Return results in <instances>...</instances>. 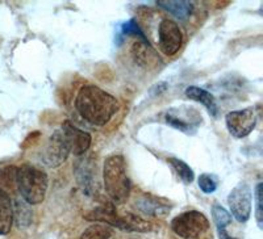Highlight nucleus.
Instances as JSON below:
<instances>
[{
    "label": "nucleus",
    "mask_w": 263,
    "mask_h": 239,
    "mask_svg": "<svg viewBox=\"0 0 263 239\" xmlns=\"http://www.w3.org/2000/svg\"><path fill=\"white\" fill-rule=\"evenodd\" d=\"M119 107L115 96L92 84L82 87L75 99V109L79 116L95 126L109 123Z\"/></svg>",
    "instance_id": "obj_1"
},
{
    "label": "nucleus",
    "mask_w": 263,
    "mask_h": 239,
    "mask_svg": "<svg viewBox=\"0 0 263 239\" xmlns=\"http://www.w3.org/2000/svg\"><path fill=\"white\" fill-rule=\"evenodd\" d=\"M103 180L105 192L114 203L124 204L128 200L130 194V180L123 155H111L105 159Z\"/></svg>",
    "instance_id": "obj_2"
},
{
    "label": "nucleus",
    "mask_w": 263,
    "mask_h": 239,
    "mask_svg": "<svg viewBox=\"0 0 263 239\" xmlns=\"http://www.w3.org/2000/svg\"><path fill=\"white\" fill-rule=\"evenodd\" d=\"M16 186L21 197L29 205H36L44 201L48 191V175L32 165H23L17 168Z\"/></svg>",
    "instance_id": "obj_3"
},
{
    "label": "nucleus",
    "mask_w": 263,
    "mask_h": 239,
    "mask_svg": "<svg viewBox=\"0 0 263 239\" xmlns=\"http://www.w3.org/2000/svg\"><path fill=\"white\" fill-rule=\"evenodd\" d=\"M171 229L183 239H197L208 231L210 221L203 213L197 210H189L177 215L171 221Z\"/></svg>",
    "instance_id": "obj_4"
},
{
    "label": "nucleus",
    "mask_w": 263,
    "mask_h": 239,
    "mask_svg": "<svg viewBox=\"0 0 263 239\" xmlns=\"http://www.w3.org/2000/svg\"><path fill=\"white\" fill-rule=\"evenodd\" d=\"M166 123L185 134H194L201 124L200 112L191 107H174L166 112Z\"/></svg>",
    "instance_id": "obj_5"
},
{
    "label": "nucleus",
    "mask_w": 263,
    "mask_h": 239,
    "mask_svg": "<svg viewBox=\"0 0 263 239\" xmlns=\"http://www.w3.org/2000/svg\"><path fill=\"white\" fill-rule=\"evenodd\" d=\"M251 189L248 183H238L228 196L230 212L234 218L243 224L250 218L251 214Z\"/></svg>",
    "instance_id": "obj_6"
},
{
    "label": "nucleus",
    "mask_w": 263,
    "mask_h": 239,
    "mask_svg": "<svg viewBox=\"0 0 263 239\" xmlns=\"http://www.w3.org/2000/svg\"><path fill=\"white\" fill-rule=\"evenodd\" d=\"M70 154V149L67 146L65 137H63L61 129L55 130L49 137L41 151V161L49 167H57L62 165Z\"/></svg>",
    "instance_id": "obj_7"
},
{
    "label": "nucleus",
    "mask_w": 263,
    "mask_h": 239,
    "mask_svg": "<svg viewBox=\"0 0 263 239\" xmlns=\"http://www.w3.org/2000/svg\"><path fill=\"white\" fill-rule=\"evenodd\" d=\"M227 128L234 138H243L253 132L257 124V114L253 108L234 111L227 114Z\"/></svg>",
    "instance_id": "obj_8"
},
{
    "label": "nucleus",
    "mask_w": 263,
    "mask_h": 239,
    "mask_svg": "<svg viewBox=\"0 0 263 239\" xmlns=\"http://www.w3.org/2000/svg\"><path fill=\"white\" fill-rule=\"evenodd\" d=\"M183 36L179 25L173 20L164 18L158 28V44L166 55H174L182 46Z\"/></svg>",
    "instance_id": "obj_9"
},
{
    "label": "nucleus",
    "mask_w": 263,
    "mask_h": 239,
    "mask_svg": "<svg viewBox=\"0 0 263 239\" xmlns=\"http://www.w3.org/2000/svg\"><path fill=\"white\" fill-rule=\"evenodd\" d=\"M74 173L77 177V182L83 189V192L88 196H95L96 194V165L92 162L91 156H83V158L77 159L74 165Z\"/></svg>",
    "instance_id": "obj_10"
},
{
    "label": "nucleus",
    "mask_w": 263,
    "mask_h": 239,
    "mask_svg": "<svg viewBox=\"0 0 263 239\" xmlns=\"http://www.w3.org/2000/svg\"><path fill=\"white\" fill-rule=\"evenodd\" d=\"M61 132H62L63 137H65L66 142H67L70 153H72L74 155H83L87 150L90 149L91 135L87 132H84V130L75 128L69 121L63 123Z\"/></svg>",
    "instance_id": "obj_11"
},
{
    "label": "nucleus",
    "mask_w": 263,
    "mask_h": 239,
    "mask_svg": "<svg viewBox=\"0 0 263 239\" xmlns=\"http://www.w3.org/2000/svg\"><path fill=\"white\" fill-rule=\"evenodd\" d=\"M132 57L135 59L138 66L146 67V69H153L158 66L161 63V58L156 50L149 45L146 38H140L132 46Z\"/></svg>",
    "instance_id": "obj_12"
},
{
    "label": "nucleus",
    "mask_w": 263,
    "mask_h": 239,
    "mask_svg": "<svg viewBox=\"0 0 263 239\" xmlns=\"http://www.w3.org/2000/svg\"><path fill=\"white\" fill-rule=\"evenodd\" d=\"M13 224V204L9 194L0 189V235H7Z\"/></svg>",
    "instance_id": "obj_13"
},
{
    "label": "nucleus",
    "mask_w": 263,
    "mask_h": 239,
    "mask_svg": "<svg viewBox=\"0 0 263 239\" xmlns=\"http://www.w3.org/2000/svg\"><path fill=\"white\" fill-rule=\"evenodd\" d=\"M137 208L144 212L145 214L154 215V217H163L170 213V205L166 200L161 201L154 196H144L141 200L137 201Z\"/></svg>",
    "instance_id": "obj_14"
},
{
    "label": "nucleus",
    "mask_w": 263,
    "mask_h": 239,
    "mask_svg": "<svg viewBox=\"0 0 263 239\" xmlns=\"http://www.w3.org/2000/svg\"><path fill=\"white\" fill-rule=\"evenodd\" d=\"M117 229L125 231H137V233H146L152 230V225L142 220L140 215L133 214L130 212H125L119 214L117 220Z\"/></svg>",
    "instance_id": "obj_15"
},
{
    "label": "nucleus",
    "mask_w": 263,
    "mask_h": 239,
    "mask_svg": "<svg viewBox=\"0 0 263 239\" xmlns=\"http://www.w3.org/2000/svg\"><path fill=\"white\" fill-rule=\"evenodd\" d=\"M185 96L189 99L195 100L197 103H201L213 117H217V105H216L215 96L211 92L203 90L200 87L191 86L185 90Z\"/></svg>",
    "instance_id": "obj_16"
},
{
    "label": "nucleus",
    "mask_w": 263,
    "mask_h": 239,
    "mask_svg": "<svg viewBox=\"0 0 263 239\" xmlns=\"http://www.w3.org/2000/svg\"><path fill=\"white\" fill-rule=\"evenodd\" d=\"M158 7L166 9L167 12H170L171 15H174L178 18H187L192 12V3L190 2H185V0H182V2H166V0H162V2H157Z\"/></svg>",
    "instance_id": "obj_17"
},
{
    "label": "nucleus",
    "mask_w": 263,
    "mask_h": 239,
    "mask_svg": "<svg viewBox=\"0 0 263 239\" xmlns=\"http://www.w3.org/2000/svg\"><path fill=\"white\" fill-rule=\"evenodd\" d=\"M81 239H115V233L108 225L93 224L83 231Z\"/></svg>",
    "instance_id": "obj_18"
},
{
    "label": "nucleus",
    "mask_w": 263,
    "mask_h": 239,
    "mask_svg": "<svg viewBox=\"0 0 263 239\" xmlns=\"http://www.w3.org/2000/svg\"><path fill=\"white\" fill-rule=\"evenodd\" d=\"M29 204L24 200H16L13 208V217H16V224L20 229L29 226L32 222V212L29 209Z\"/></svg>",
    "instance_id": "obj_19"
},
{
    "label": "nucleus",
    "mask_w": 263,
    "mask_h": 239,
    "mask_svg": "<svg viewBox=\"0 0 263 239\" xmlns=\"http://www.w3.org/2000/svg\"><path fill=\"white\" fill-rule=\"evenodd\" d=\"M167 162L171 165L173 170L178 173V176L180 177V180H182L183 183H185V184H191V183L194 182V171L191 170V167H190L187 163H184V162L180 161V159L178 158H168Z\"/></svg>",
    "instance_id": "obj_20"
},
{
    "label": "nucleus",
    "mask_w": 263,
    "mask_h": 239,
    "mask_svg": "<svg viewBox=\"0 0 263 239\" xmlns=\"http://www.w3.org/2000/svg\"><path fill=\"white\" fill-rule=\"evenodd\" d=\"M212 218L217 230H225V227L232 222V214L221 205L216 204L212 208Z\"/></svg>",
    "instance_id": "obj_21"
},
{
    "label": "nucleus",
    "mask_w": 263,
    "mask_h": 239,
    "mask_svg": "<svg viewBox=\"0 0 263 239\" xmlns=\"http://www.w3.org/2000/svg\"><path fill=\"white\" fill-rule=\"evenodd\" d=\"M16 175L17 167L9 166V167L0 170V189L7 192V189H12L16 186Z\"/></svg>",
    "instance_id": "obj_22"
},
{
    "label": "nucleus",
    "mask_w": 263,
    "mask_h": 239,
    "mask_svg": "<svg viewBox=\"0 0 263 239\" xmlns=\"http://www.w3.org/2000/svg\"><path fill=\"white\" fill-rule=\"evenodd\" d=\"M199 187L204 193H213L217 189V177L211 173H201L199 176Z\"/></svg>",
    "instance_id": "obj_23"
},
{
    "label": "nucleus",
    "mask_w": 263,
    "mask_h": 239,
    "mask_svg": "<svg viewBox=\"0 0 263 239\" xmlns=\"http://www.w3.org/2000/svg\"><path fill=\"white\" fill-rule=\"evenodd\" d=\"M262 183H258L257 187H255V208H257V212H255V218H257L258 226L259 229L263 227V210H262Z\"/></svg>",
    "instance_id": "obj_24"
},
{
    "label": "nucleus",
    "mask_w": 263,
    "mask_h": 239,
    "mask_svg": "<svg viewBox=\"0 0 263 239\" xmlns=\"http://www.w3.org/2000/svg\"><path fill=\"white\" fill-rule=\"evenodd\" d=\"M121 30H123L124 34H136L140 38H145L144 33H142V30L137 25L136 20H129L126 23H124L123 27H121Z\"/></svg>",
    "instance_id": "obj_25"
},
{
    "label": "nucleus",
    "mask_w": 263,
    "mask_h": 239,
    "mask_svg": "<svg viewBox=\"0 0 263 239\" xmlns=\"http://www.w3.org/2000/svg\"><path fill=\"white\" fill-rule=\"evenodd\" d=\"M166 88H167V84H166V83L156 84V86H154L152 88V93L154 96H157V95H159V93H161V92H163V91L166 90Z\"/></svg>",
    "instance_id": "obj_26"
},
{
    "label": "nucleus",
    "mask_w": 263,
    "mask_h": 239,
    "mask_svg": "<svg viewBox=\"0 0 263 239\" xmlns=\"http://www.w3.org/2000/svg\"><path fill=\"white\" fill-rule=\"evenodd\" d=\"M218 231V238L220 239H238L234 238V236H230L229 234L227 233V230H217Z\"/></svg>",
    "instance_id": "obj_27"
}]
</instances>
